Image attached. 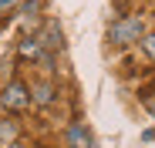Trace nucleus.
<instances>
[{
	"instance_id": "nucleus-1",
	"label": "nucleus",
	"mask_w": 155,
	"mask_h": 148,
	"mask_svg": "<svg viewBox=\"0 0 155 148\" xmlns=\"http://www.w3.org/2000/svg\"><path fill=\"white\" fill-rule=\"evenodd\" d=\"M138 37H142V20L138 17H121V20H115L108 27V40L111 44H132Z\"/></svg>"
},
{
	"instance_id": "nucleus-2",
	"label": "nucleus",
	"mask_w": 155,
	"mask_h": 148,
	"mask_svg": "<svg viewBox=\"0 0 155 148\" xmlns=\"http://www.w3.org/2000/svg\"><path fill=\"white\" fill-rule=\"evenodd\" d=\"M31 101H34V98H31V88L24 84V81H10V84L4 88V94H0V105H4L7 111H24Z\"/></svg>"
},
{
	"instance_id": "nucleus-3",
	"label": "nucleus",
	"mask_w": 155,
	"mask_h": 148,
	"mask_svg": "<svg viewBox=\"0 0 155 148\" xmlns=\"http://www.w3.org/2000/svg\"><path fill=\"white\" fill-rule=\"evenodd\" d=\"M68 148H94V141H91L84 125H71L68 128Z\"/></svg>"
},
{
	"instance_id": "nucleus-4",
	"label": "nucleus",
	"mask_w": 155,
	"mask_h": 148,
	"mask_svg": "<svg viewBox=\"0 0 155 148\" xmlns=\"http://www.w3.org/2000/svg\"><path fill=\"white\" fill-rule=\"evenodd\" d=\"M17 51H20V57H24V61H27V57H31V61L47 57V54H44V44H41V37H24Z\"/></svg>"
},
{
	"instance_id": "nucleus-5",
	"label": "nucleus",
	"mask_w": 155,
	"mask_h": 148,
	"mask_svg": "<svg viewBox=\"0 0 155 148\" xmlns=\"http://www.w3.org/2000/svg\"><path fill=\"white\" fill-rule=\"evenodd\" d=\"M31 98H34L37 105H51V101H54V84H51V81L34 84V88H31Z\"/></svg>"
},
{
	"instance_id": "nucleus-6",
	"label": "nucleus",
	"mask_w": 155,
	"mask_h": 148,
	"mask_svg": "<svg viewBox=\"0 0 155 148\" xmlns=\"http://www.w3.org/2000/svg\"><path fill=\"white\" fill-rule=\"evenodd\" d=\"M17 145V121H0V148H10Z\"/></svg>"
},
{
	"instance_id": "nucleus-7",
	"label": "nucleus",
	"mask_w": 155,
	"mask_h": 148,
	"mask_svg": "<svg viewBox=\"0 0 155 148\" xmlns=\"http://www.w3.org/2000/svg\"><path fill=\"white\" fill-rule=\"evenodd\" d=\"M41 44H44V47H61V31L54 27V24H51V27L41 34Z\"/></svg>"
},
{
	"instance_id": "nucleus-8",
	"label": "nucleus",
	"mask_w": 155,
	"mask_h": 148,
	"mask_svg": "<svg viewBox=\"0 0 155 148\" xmlns=\"http://www.w3.org/2000/svg\"><path fill=\"white\" fill-rule=\"evenodd\" d=\"M142 47H145V54H148V57H155V34H148V37L142 40Z\"/></svg>"
},
{
	"instance_id": "nucleus-9",
	"label": "nucleus",
	"mask_w": 155,
	"mask_h": 148,
	"mask_svg": "<svg viewBox=\"0 0 155 148\" xmlns=\"http://www.w3.org/2000/svg\"><path fill=\"white\" fill-rule=\"evenodd\" d=\"M17 4H20V0H0V10H14Z\"/></svg>"
},
{
	"instance_id": "nucleus-10",
	"label": "nucleus",
	"mask_w": 155,
	"mask_h": 148,
	"mask_svg": "<svg viewBox=\"0 0 155 148\" xmlns=\"http://www.w3.org/2000/svg\"><path fill=\"white\" fill-rule=\"evenodd\" d=\"M10 148H27V145H20V141H17V145H10Z\"/></svg>"
}]
</instances>
